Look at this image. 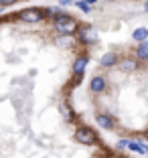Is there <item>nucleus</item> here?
<instances>
[{
	"instance_id": "nucleus-1",
	"label": "nucleus",
	"mask_w": 148,
	"mask_h": 158,
	"mask_svg": "<svg viewBox=\"0 0 148 158\" xmlns=\"http://www.w3.org/2000/svg\"><path fill=\"white\" fill-rule=\"evenodd\" d=\"M53 27H55V31L61 35V37H73V35H77L79 31V23L71 16V14H59L55 20H53Z\"/></svg>"
},
{
	"instance_id": "nucleus-2",
	"label": "nucleus",
	"mask_w": 148,
	"mask_h": 158,
	"mask_svg": "<svg viewBox=\"0 0 148 158\" xmlns=\"http://www.w3.org/2000/svg\"><path fill=\"white\" fill-rule=\"evenodd\" d=\"M75 140H77L79 144L83 146H95L99 144V136L95 134V130H91L89 126H77V130H75Z\"/></svg>"
},
{
	"instance_id": "nucleus-3",
	"label": "nucleus",
	"mask_w": 148,
	"mask_h": 158,
	"mask_svg": "<svg viewBox=\"0 0 148 158\" xmlns=\"http://www.w3.org/2000/svg\"><path fill=\"white\" fill-rule=\"evenodd\" d=\"M77 41L81 45H95L97 43V33L91 24H79L77 31Z\"/></svg>"
},
{
	"instance_id": "nucleus-4",
	"label": "nucleus",
	"mask_w": 148,
	"mask_h": 158,
	"mask_svg": "<svg viewBox=\"0 0 148 158\" xmlns=\"http://www.w3.org/2000/svg\"><path fill=\"white\" fill-rule=\"evenodd\" d=\"M19 20L23 23H41L45 20V14H43V8H35V6H28V8L19 10Z\"/></svg>"
},
{
	"instance_id": "nucleus-5",
	"label": "nucleus",
	"mask_w": 148,
	"mask_h": 158,
	"mask_svg": "<svg viewBox=\"0 0 148 158\" xmlns=\"http://www.w3.org/2000/svg\"><path fill=\"white\" fill-rule=\"evenodd\" d=\"M85 67H87V55L77 57V59H75V63H73V77H71V81H73V87L83 81Z\"/></svg>"
},
{
	"instance_id": "nucleus-6",
	"label": "nucleus",
	"mask_w": 148,
	"mask_h": 158,
	"mask_svg": "<svg viewBox=\"0 0 148 158\" xmlns=\"http://www.w3.org/2000/svg\"><path fill=\"white\" fill-rule=\"evenodd\" d=\"M95 122H97V126L99 128H104V130H114L116 128V118H112V116H108V114H97L95 116Z\"/></svg>"
},
{
	"instance_id": "nucleus-7",
	"label": "nucleus",
	"mask_w": 148,
	"mask_h": 158,
	"mask_svg": "<svg viewBox=\"0 0 148 158\" xmlns=\"http://www.w3.org/2000/svg\"><path fill=\"white\" fill-rule=\"evenodd\" d=\"M118 63H120V57H118V53H106V55H102V59H99V67H102V69L116 67Z\"/></svg>"
},
{
	"instance_id": "nucleus-8",
	"label": "nucleus",
	"mask_w": 148,
	"mask_h": 158,
	"mask_svg": "<svg viewBox=\"0 0 148 158\" xmlns=\"http://www.w3.org/2000/svg\"><path fill=\"white\" fill-rule=\"evenodd\" d=\"M120 69L124 71V73H132V71L138 69V59L136 57H124V59L120 61Z\"/></svg>"
},
{
	"instance_id": "nucleus-9",
	"label": "nucleus",
	"mask_w": 148,
	"mask_h": 158,
	"mask_svg": "<svg viewBox=\"0 0 148 158\" xmlns=\"http://www.w3.org/2000/svg\"><path fill=\"white\" fill-rule=\"evenodd\" d=\"M106 87H108V83H106V79H104L102 75H95V77L91 79V83H89V89H91L93 93H104Z\"/></svg>"
},
{
	"instance_id": "nucleus-10",
	"label": "nucleus",
	"mask_w": 148,
	"mask_h": 158,
	"mask_svg": "<svg viewBox=\"0 0 148 158\" xmlns=\"http://www.w3.org/2000/svg\"><path fill=\"white\" fill-rule=\"evenodd\" d=\"M59 112H61V116H63L67 122H75V112H73V107H71L67 102L59 103Z\"/></svg>"
},
{
	"instance_id": "nucleus-11",
	"label": "nucleus",
	"mask_w": 148,
	"mask_h": 158,
	"mask_svg": "<svg viewBox=\"0 0 148 158\" xmlns=\"http://www.w3.org/2000/svg\"><path fill=\"white\" fill-rule=\"evenodd\" d=\"M132 39H134V41H138V43H146L148 41V28L146 27L134 28V31H132Z\"/></svg>"
},
{
	"instance_id": "nucleus-12",
	"label": "nucleus",
	"mask_w": 148,
	"mask_h": 158,
	"mask_svg": "<svg viewBox=\"0 0 148 158\" xmlns=\"http://www.w3.org/2000/svg\"><path fill=\"white\" fill-rule=\"evenodd\" d=\"M134 55H136V59H138V61H148V41L146 43H140L138 49L134 51Z\"/></svg>"
},
{
	"instance_id": "nucleus-13",
	"label": "nucleus",
	"mask_w": 148,
	"mask_h": 158,
	"mask_svg": "<svg viewBox=\"0 0 148 158\" xmlns=\"http://www.w3.org/2000/svg\"><path fill=\"white\" fill-rule=\"evenodd\" d=\"M126 148L132 150V152H136V154H146V146L140 144V142H132V140H128V142H126Z\"/></svg>"
},
{
	"instance_id": "nucleus-14",
	"label": "nucleus",
	"mask_w": 148,
	"mask_h": 158,
	"mask_svg": "<svg viewBox=\"0 0 148 158\" xmlns=\"http://www.w3.org/2000/svg\"><path fill=\"white\" fill-rule=\"evenodd\" d=\"M77 8L81 10V12H89V10H91V6H89L87 0H81V2H77Z\"/></svg>"
},
{
	"instance_id": "nucleus-15",
	"label": "nucleus",
	"mask_w": 148,
	"mask_h": 158,
	"mask_svg": "<svg viewBox=\"0 0 148 158\" xmlns=\"http://www.w3.org/2000/svg\"><path fill=\"white\" fill-rule=\"evenodd\" d=\"M19 0H0V6L2 8H6V6H12V4H16Z\"/></svg>"
},
{
	"instance_id": "nucleus-16",
	"label": "nucleus",
	"mask_w": 148,
	"mask_h": 158,
	"mask_svg": "<svg viewBox=\"0 0 148 158\" xmlns=\"http://www.w3.org/2000/svg\"><path fill=\"white\" fill-rule=\"evenodd\" d=\"M57 2H59V4H63V6H65V4H69V2H73V0H57Z\"/></svg>"
},
{
	"instance_id": "nucleus-17",
	"label": "nucleus",
	"mask_w": 148,
	"mask_h": 158,
	"mask_svg": "<svg viewBox=\"0 0 148 158\" xmlns=\"http://www.w3.org/2000/svg\"><path fill=\"white\" fill-rule=\"evenodd\" d=\"M87 2H89V6H93V4L97 2V0H87Z\"/></svg>"
},
{
	"instance_id": "nucleus-18",
	"label": "nucleus",
	"mask_w": 148,
	"mask_h": 158,
	"mask_svg": "<svg viewBox=\"0 0 148 158\" xmlns=\"http://www.w3.org/2000/svg\"><path fill=\"white\" fill-rule=\"evenodd\" d=\"M144 10H146V12H148V0H146V4H144Z\"/></svg>"
},
{
	"instance_id": "nucleus-19",
	"label": "nucleus",
	"mask_w": 148,
	"mask_h": 158,
	"mask_svg": "<svg viewBox=\"0 0 148 158\" xmlns=\"http://www.w3.org/2000/svg\"><path fill=\"white\" fill-rule=\"evenodd\" d=\"M144 138H146V140H148V130H146V134H144Z\"/></svg>"
},
{
	"instance_id": "nucleus-20",
	"label": "nucleus",
	"mask_w": 148,
	"mask_h": 158,
	"mask_svg": "<svg viewBox=\"0 0 148 158\" xmlns=\"http://www.w3.org/2000/svg\"><path fill=\"white\" fill-rule=\"evenodd\" d=\"M108 2H116V0H108Z\"/></svg>"
},
{
	"instance_id": "nucleus-21",
	"label": "nucleus",
	"mask_w": 148,
	"mask_h": 158,
	"mask_svg": "<svg viewBox=\"0 0 148 158\" xmlns=\"http://www.w3.org/2000/svg\"><path fill=\"white\" fill-rule=\"evenodd\" d=\"M73 2H81V0H73Z\"/></svg>"
},
{
	"instance_id": "nucleus-22",
	"label": "nucleus",
	"mask_w": 148,
	"mask_h": 158,
	"mask_svg": "<svg viewBox=\"0 0 148 158\" xmlns=\"http://www.w3.org/2000/svg\"><path fill=\"white\" fill-rule=\"evenodd\" d=\"M146 154H148V146H146Z\"/></svg>"
},
{
	"instance_id": "nucleus-23",
	"label": "nucleus",
	"mask_w": 148,
	"mask_h": 158,
	"mask_svg": "<svg viewBox=\"0 0 148 158\" xmlns=\"http://www.w3.org/2000/svg\"><path fill=\"white\" fill-rule=\"evenodd\" d=\"M0 12H2V6H0Z\"/></svg>"
}]
</instances>
